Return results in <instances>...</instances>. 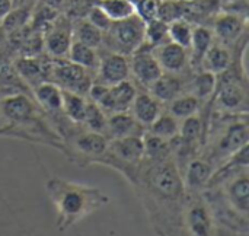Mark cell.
I'll list each match as a JSON object with an SVG mask.
<instances>
[{"mask_svg":"<svg viewBox=\"0 0 249 236\" xmlns=\"http://www.w3.org/2000/svg\"><path fill=\"white\" fill-rule=\"evenodd\" d=\"M158 236H182L185 187L174 158L143 159L131 182Z\"/></svg>","mask_w":249,"mask_h":236,"instance_id":"1","label":"cell"},{"mask_svg":"<svg viewBox=\"0 0 249 236\" xmlns=\"http://www.w3.org/2000/svg\"><path fill=\"white\" fill-rule=\"evenodd\" d=\"M48 199L57 212V229L66 232L109 203V197L96 187L53 177L47 181Z\"/></svg>","mask_w":249,"mask_h":236,"instance_id":"2","label":"cell"},{"mask_svg":"<svg viewBox=\"0 0 249 236\" xmlns=\"http://www.w3.org/2000/svg\"><path fill=\"white\" fill-rule=\"evenodd\" d=\"M143 159V136H128L121 139H111L107 152L104 153L98 163L118 171L131 184L137 175V171Z\"/></svg>","mask_w":249,"mask_h":236,"instance_id":"3","label":"cell"},{"mask_svg":"<svg viewBox=\"0 0 249 236\" xmlns=\"http://www.w3.org/2000/svg\"><path fill=\"white\" fill-rule=\"evenodd\" d=\"M61 152L76 165H95L107 152L109 139L105 134L86 130L83 126H76L69 134L61 137Z\"/></svg>","mask_w":249,"mask_h":236,"instance_id":"4","label":"cell"},{"mask_svg":"<svg viewBox=\"0 0 249 236\" xmlns=\"http://www.w3.org/2000/svg\"><path fill=\"white\" fill-rule=\"evenodd\" d=\"M216 220L201 193L185 191L182 236H216Z\"/></svg>","mask_w":249,"mask_h":236,"instance_id":"5","label":"cell"},{"mask_svg":"<svg viewBox=\"0 0 249 236\" xmlns=\"http://www.w3.org/2000/svg\"><path fill=\"white\" fill-rule=\"evenodd\" d=\"M144 25V20H142L137 15L124 20L112 22L109 29L104 32L102 41H107L109 51L128 57L143 45Z\"/></svg>","mask_w":249,"mask_h":236,"instance_id":"6","label":"cell"},{"mask_svg":"<svg viewBox=\"0 0 249 236\" xmlns=\"http://www.w3.org/2000/svg\"><path fill=\"white\" fill-rule=\"evenodd\" d=\"M44 76L47 80L55 83L60 89L71 91L79 95H88L92 85L90 74L86 69L67 60H57L44 63Z\"/></svg>","mask_w":249,"mask_h":236,"instance_id":"7","label":"cell"},{"mask_svg":"<svg viewBox=\"0 0 249 236\" xmlns=\"http://www.w3.org/2000/svg\"><path fill=\"white\" fill-rule=\"evenodd\" d=\"M130 61V74L134 76V80L142 86L149 88L155 80H158L163 70L153 53V48L143 44L133 54Z\"/></svg>","mask_w":249,"mask_h":236,"instance_id":"8","label":"cell"},{"mask_svg":"<svg viewBox=\"0 0 249 236\" xmlns=\"http://www.w3.org/2000/svg\"><path fill=\"white\" fill-rule=\"evenodd\" d=\"M137 89L136 85L127 79L117 85L108 86L105 93L95 102L107 115L114 112H125L130 111L131 104L136 98Z\"/></svg>","mask_w":249,"mask_h":236,"instance_id":"9","label":"cell"},{"mask_svg":"<svg viewBox=\"0 0 249 236\" xmlns=\"http://www.w3.org/2000/svg\"><path fill=\"white\" fill-rule=\"evenodd\" d=\"M96 82L112 86L123 80L130 79V61L127 55L107 51L99 54V63L96 69Z\"/></svg>","mask_w":249,"mask_h":236,"instance_id":"10","label":"cell"},{"mask_svg":"<svg viewBox=\"0 0 249 236\" xmlns=\"http://www.w3.org/2000/svg\"><path fill=\"white\" fill-rule=\"evenodd\" d=\"M213 35L217 42L229 47L238 42L247 34V18L236 13H222L217 15L213 23Z\"/></svg>","mask_w":249,"mask_h":236,"instance_id":"11","label":"cell"},{"mask_svg":"<svg viewBox=\"0 0 249 236\" xmlns=\"http://www.w3.org/2000/svg\"><path fill=\"white\" fill-rule=\"evenodd\" d=\"M32 96L36 105L48 118L50 124L58 117L64 115L61 109V104H63L61 89L55 83L48 82V80L38 83L36 86L32 88Z\"/></svg>","mask_w":249,"mask_h":236,"instance_id":"12","label":"cell"},{"mask_svg":"<svg viewBox=\"0 0 249 236\" xmlns=\"http://www.w3.org/2000/svg\"><path fill=\"white\" fill-rule=\"evenodd\" d=\"M47 53L53 57H64L73 42V28L67 20H54L42 38Z\"/></svg>","mask_w":249,"mask_h":236,"instance_id":"13","label":"cell"},{"mask_svg":"<svg viewBox=\"0 0 249 236\" xmlns=\"http://www.w3.org/2000/svg\"><path fill=\"white\" fill-rule=\"evenodd\" d=\"M213 172H214V166L207 159H204L200 155L193 158L185 165L184 171L181 172L185 191L203 193V190L206 188V185H207L209 180L212 178Z\"/></svg>","mask_w":249,"mask_h":236,"instance_id":"14","label":"cell"},{"mask_svg":"<svg viewBox=\"0 0 249 236\" xmlns=\"http://www.w3.org/2000/svg\"><path fill=\"white\" fill-rule=\"evenodd\" d=\"M153 53L163 70V73H179L190 64V54L188 50L172 42L166 41L153 48Z\"/></svg>","mask_w":249,"mask_h":236,"instance_id":"15","label":"cell"},{"mask_svg":"<svg viewBox=\"0 0 249 236\" xmlns=\"http://www.w3.org/2000/svg\"><path fill=\"white\" fill-rule=\"evenodd\" d=\"M146 128L140 126L130 111L125 112H114L107 118V130L105 136L111 139H121L128 136H143Z\"/></svg>","mask_w":249,"mask_h":236,"instance_id":"16","label":"cell"},{"mask_svg":"<svg viewBox=\"0 0 249 236\" xmlns=\"http://www.w3.org/2000/svg\"><path fill=\"white\" fill-rule=\"evenodd\" d=\"M162 111V104L149 92H137L130 108L131 115L144 128H147L159 117Z\"/></svg>","mask_w":249,"mask_h":236,"instance_id":"17","label":"cell"},{"mask_svg":"<svg viewBox=\"0 0 249 236\" xmlns=\"http://www.w3.org/2000/svg\"><path fill=\"white\" fill-rule=\"evenodd\" d=\"M233 63V55L229 47L220 44V42H213V45L209 48L206 55L201 60V70H206L209 73H213L214 76L223 73L228 70Z\"/></svg>","mask_w":249,"mask_h":236,"instance_id":"18","label":"cell"},{"mask_svg":"<svg viewBox=\"0 0 249 236\" xmlns=\"http://www.w3.org/2000/svg\"><path fill=\"white\" fill-rule=\"evenodd\" d=\"M185 85L182 83L181 79H178L175 74L171 73H163L158 80H155L147 89V92L156 98L160 104L163 102H171L177 96H179L184 91Z\"/></svg>","mask_w":249,"mask_h":236,"instance_id":"19","label":"cell"},{"mask_svg":"<svg viewBox=\"0 0 249 236\" xmlns=\"http://www.w3.org/2000/svg\"><path fill=\"white\" fill-rule=\"evenodd\" d=\"M214 42V35L213 31L207 26L198 25L193 28V36H191V54H190V64L198 67L201 64L203 57L209 51V48Z\"/></svg>","mask_w":249,"mask_h":236,"instance_id":"20","label":"cell"},{"mask_svg":"<svg viewBox=\"0 0 249 236\" xmlns=\"http://www.w3.org/2000/svg\"><path fill=\"white\" fill-rule=\"evenodd\" d=\"M61 96H63L61 109L66 118L74 124L82 126L85 120V114H86V107H88V101L85 99V96L71 91H66V89H61Z\"/></svg>","mask_w":249,"mask_h":236,"instance_id":"21","label":"cell"},{"mask_svg":"<svg viewBox=\"0 0 249 236\" xmlns=\"http://www.w3.org/2000/svg\"><path fill=\"white\" fill-rule=\"evenodd\" d=\"M67 57L71 63L86 69L88 72H96L98 69V63H99V54L95 48L85 45L79 41L71 42Z\"/></svg>","mask_w":249,"mask_h":236,"instance_id":"22","label":"cell"},{"mask_svg":"<svg viewBox=\"0 0 249 236\" xmlns=\"http://www.w3.org/2000/svg\"><path fill=\"white\" fill-rule=\"evenodd\" d=\"M203 101L191 93H181L169 102V114H172L178 120H184L187 117L198 114V111L203 108Z\"/></svg>","mask_w":249,"mask_h":236,"instance_id":"23","label":"cell"},{"mask_svg":"<svg viewBox=\"0 0 249 236\" xmlns=\"http://www.w3.org/2000/svg\"><path fill=\"white\" fill-rule=\"evenodd\" d=\"M96 6L101 7L111 22L124 20L136 15L133 0H99Z\"/></svg>","mask_w":249,"mask_h":236,"instance_id":"24","label":"cell"},{"mask_svg":"<svg viewBox=\"0 0 249 236\" xmlns=\"http://www.w3.org/2000/svg\"><path fill=\"white\" fill-rule=\"evenodd\" d=\"M146 131H149L160 139L171 140V139L177 137L179 133V120L175 118L172 114L162 111L159 114V117L146 128Z\"/></svg>","mask_w":249,"mask_h":236,"instance_id":"25","label":"cell"},{"mask_svg":"<svg viewBox=\"0 0 249 236\" xmlns=\"http://www.w3.org/2000/svg\"><path fill=\"white\" fill-rule=\"evenodd\" d=\"M143 145H144V158L149 161H162L172 156L169 140L160 139L149 131L143 134Z\"/></svg>","mask_w":249,"mask_h":236,"instance_id":"26","label":"cell"},{"mask_svg":"<svg viewBox=\"0 0 249 236\" xmlns=\"http://www.w3.org/2000/svg\"><path fill=\"white\" fill-rule=\"evenodd\" d=\"M73 39L96 50L104 42L102 41L104 39V34L96 26H93L88 19H85V20H80L73 28Z\"/></svg>","mask_w":249,"mask_h":236,"instance_id":"27","label":"cell"},{"mask_svg":"<svg viewBox=\"0 0 249 236\" xmlns=\"http://www.w3.org/2000/svg\"><path fill=\"white\" fill-rule=\"evenodd\" d=\"M193 92H190L191 95L197 96L200 101L206 102V99H210L214 93V88H216V76L213 73H209L206 70H201L200 73H197L194 76V79L190 83Z\"/></svg>","mask_w":249,"mask_h":236,"instance_id":"28","label":"cell"},{"mask_svg":"<svg viewBox=\"0 0 249 236\" xmlns=\"http://www.w3.org/2000/svg\"><path fill=\"white\" fill-rule=\"evenodd\" d=\"M193 25L181 18V19H177L171 23H168V38L169 41L184 47V48H190V44H191V36H193Z\"/></svg>","mask_w":249,"mask_h":236,"instance_id":"29","label":"cell"},{"mask_svg":"<svg viewBox=\"0 0 249 236\" xmlns=\"http://www.w3.org/2000/svg\"><path fill=\"white\" fill-rule=\"evenodd\" d=\"M29 16H31V9L28 6H19L16 9L12 7L9 10V13L0 20V23H1L3 31L7 35V34L16 32V31L25 28L29 20Z\"/></svg>","mask_w":249,"mask_h":236,"instance_id":"30","label":"cell"},{"mask_svg":"<svg viewBox=\"0 0 249 236\" xmlns=\"http://www.w3.org/2000/svg\"><path fill=\"white\" fill-rule=\"evenodd\" d=\"M168 39V23L160 19H152L144 25V42L147 47L155 48Z\"/></svg>","mask_w":249,"mask_h":236,"instance_id":"31","label":"cell"},{"mask_svg":"<svg viewBox=\"0 0 249 236\" xmlns=\"http://www.w3.org/2000/svg\"><path fill=\"white\" fill-rule=\"evenodd\" d=\"M107 118H108V115L95 102L88 101L86 114H85V120H83L82 126L86 130L105 134V130H107Z\"/></svg>","mask_w":249,"mask_h":236,"instance_id":"32","label":"cell"},{"mask_svg":"<svg viewBox=\"0 0 249 236\" xmlns=\"http://www.w3.org/2000/svg\"><path fill=\"white\" fill-rule=\"evenodd\" d=\"M185 13V3L184 1H175V0H165L158 4V15L156 18L171 23L177 19H181Z\"/></svg>","mask_w":249,"mask_h":236,"instance_id":"33","label":"cell"},{"mask_svg":"<svg viewBox=\"0 0 249 236\" xmlns=\"http://www.w3.org/2000/svg\"><path fill=\"white\" fill-rule=\"evenodd\" d=\"M134 3V7H136V15L146 22L152 20V19H156V15H158V3L155 0H137V1H133Z\"/></svg>","mask_w":249,"mask_h":236,"instance_id":"34","label":"cell"},{"mask_svg":"<svg viewBox=\"0 0 249 236\" xmlns=\"http://www.w3.org/2000/svg\"><path fill=\"white\" fill-rule=\"evenodd\" d=\"M88 20L93 25V26H96L99 31H102V34L104 32H107L108 29H109V26H111V20H109V18L101 10V7H98V6H93L90 10H89V13H88Z\"/></svg>","mask_w":249,"mask_h":236,"instance_id":"35","label":"cell"},{"mask_svg":"<svg viewBox=\"0 0 249 236\" xmlns=\"http://www.w3.org/2000/svg\"><path fill=\"white\" fill-rule=\"evenodd\" d=\"M216 236H248V234H242V232H236L223 226H216Z\"/></svg>","mask_w":249,"mask_h":236,"instance_id":"36","label":"cell"},{"mask_svg":"<svg viewBox=\"0 0 249 236\" xmlns=\"http://www.w3.org/2000/svg\"><path fill=\"white\" fill-rule=\"evenodd\" d=\"M179 1H184V3H190V1H194V0H179Z\"/></svg>","mask_w":249,"mask_h":236,"instance_id":"37","label":"cell"},{"mask_svg":"<svg viewBox=\"0 0 249 236\" xmlns=\"http://www.w3.org/2000/svg\"><path fill=\"white\" fill-rule=\"evenodd\" d=\"M231 1H235V0H231Z\"/></svg>","mask_w":249,"mask_h":236,"instance_id":"38","label":"cell"}]
</instances>
